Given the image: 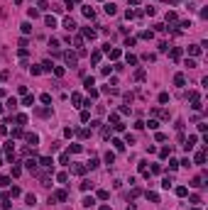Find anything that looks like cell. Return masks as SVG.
Here are the masks:
<instances>
[{"mask_svg": "<svg viewBox=\"0 0 208 210\" xmlns=\"http://www.w3.org/2000/svg\"><path fill=\"white\" fill-rule=\"evenodd\" d=\"M37 164H39L42 169H47V171H54V159H52V157H42Z\"/></svg>", "mask_w": 208, "mask_h": 210, "instance_id": "obj_1", "label": "cell"}, {"mask_svg": "<svg viewBox=\"0 0 208 210\" xmlns=\"http://www.w3.org/2000/svg\"><path fill=\"white\" fill-rule=\"evenodd\" d=\"M64 61H66L69 66H76V61H79V56H76L74 51H66V54H64Z\"/></svg>", "mask_w": 208, "mask_h": 210, "instance_id": "obj_2", "label": "cell"}, {"mask_svg": "<svg viewBox=\"0 0 208 210\" xmlns=\"http://www.w3.org/2000/svg\"><path fill=\"white\" fill-rule=\"evenodd\" d=\"M81 205H83V208H93V205H96V198H93V195H86V198L81 200Z\"/></svg>", "mask_w": 208, "mask_h": 210, "instance_id": "obj_3", "label": "cell"}, {"mask_svg": "<svg viewBox=\"0 0 208 210\" xmlns=\"http://www.w3.org/2000/svg\"><path fill=\"white\" fill-rule=\"evenodd\" d=\"M96 34H98L96 29H91V27H83V37H86V39H96Z\"/></svg>", "mask_w": 208, "mask_h": 210, "instance_id": "obj_4", "label": "cell"}, {"mask_svg": "<svg viewBox=\"0 0 208 210\" xmlns=\"http://www.w3.org/2000/svg\"><path fill=\"white\" fill-rule=\"evenodd\" d=\"M25 139L30 142L32 147H37V142H39V134H34V132H32V134H25Z\"/></svg>", "mask_w": 208, "mask_h": 210, "instance_id": "obj_5", "label": "cell"}, {"mask_svg": "<svg viewBox=\"0 0 208 210\" xmlns=\"http://www.w3.org/2000/svg\"><path fill=\"white\" fill-rule=\"evenodd\" d=\"M64 27H66L69 32H74V29H76V22H74L71 17H64Z\"/></svg>", "mask_w": 208, "mask_h": 210, "instance_id": "obj_6", "label": "cell"}, {"mask_svg": "<svg viewBox=\"0 0 208 210\" xmlns=\"http://www.w3.org/2000/svg\"><path fill=\"white\" fill-rule=\"evenodd\" d=\"M174 83H176L179 88H181V86H186V76H184V73H176V76H174Z\"/></svg>", "mask_w": 208, "mask_h": 210, "instance_id": "obj_7", "label": "cell"}, {"mask_svg": "<svg viewBox=\"0 0 208 210\" xmlns=\"http://www.w3.org/2000/svg\"><path fill=\"white\" fill-rule=\"evenodd\" d=\"M193 159H196V164H198V166H203V161H206V152H196V157H193Z\"/></svg>", "mask_w": 208, "mask_h": 210, "instance_id": "obj_8", "label": "cell"}, {"mask_svg": "<svg viewBox=\"0 0 208 210\" xmlns=\"http://www.w3.org/2000/svg\"><path fill=\"white\" fill-rule=\"evenodd\" d=\"M71 171H74L76 176H83V173H86V166H83V164H76V166L71 169Z\"/></svg>", "mask_w": 208, "mask_h": 210, "instance_id": "obj_9", "label": "cell"}, {"mask_svg": "<svg viewBox=\"0 0 208 210\" xmlns=\"http://www.w3.org/2000/svg\"><path fill=\"white\" fill-rule=\"evenodd\" d=\"M25 166L30 169V171H37V159H27V161H25Z\"/></svg>", "mask_w": 208, "mask_h": 210, "instance_id": "obj_10", "label": "cell"}, {"mask_svg": "<svg viewBox=\"0 0 208 210\" xmlns=\"http://www.w3.org/2000/svg\"><path fill=\"white\" fill-rule=\"evenodd\" d=\"M191 186L193 188H203V176H196V178L191 181Z\"/></svg>", "mask_w": 208, "mask_h": 210, "instance_id": "obj_11", "label": "cell"}, {"mask_svg": "<svg viewBox=\"0 0 208 210\" xmlns=\"http://www.w3.org/2000/svg\"><path fill=\"white\" fill-rule=\"evenodd\" d=\"M105 12H108L110 17H113L115 12H117V5H113V3H108V5H105Z\"/></svg>", "mask_w": 208, "mask_h": 210, "instance_id": "obj_12", "label": "cell"}, {"mask_svg": "<svg viewBox=\"0 0 208 210\" xmlns=\"http://www.w3.org/2000/svg\"><path fill=\"white\" fill-rule=\"evenodd\" d=\"M135 78H137V81H144V78H147V71H144V69H137V71H135Z\"/></svg>", "mask_w": 208, "mask_h": 210, "instance_id": "obj_13", "label": "cell"}, {"mask_svg": "<svg viewBox=\"0 0 208 210\" xmlns=\"http://www.w3.org/2000/svg\"><path fill=\"white\" fill-rule=\"evenodd\" d=\"M113 147L117 149V152H122V149H125V142H122V139H117V137H115V139H113Z\"/></svg>", "mask_w": 208, "mask_h": 210, "instance_id": "obj_14", "label": "cell"}, {"mask_svg": "<svg viewBox=\"0 0 208 210\" xmlns=\"http://www.w3.org/2000/svg\"><path fill=\"white\" fill-rule=\"evenodd\" d=\"M22 105L32 107V105H34V96H25V98H22Z\"/></svg>", "mask_w": 208, "mask_h": 210, "instance_id": "obj_15", "label": "cell"}, {"mask_svg": "<svg viewBox=\"0 0 208 210\" xmlns=\"http://www.w3.org/2000/svg\"><path fill=\"white\" fill-rule=\"evenodd\" d=\"M0 205H3L5 210H8V208L12 205V203H10V195H3V198H0Z\"/></svg>", "mask_w": 208, "mask_h": 210, "instance_id": "obj_16", "label": "cell"}, {"mask_svg": "<svg viewBox=\"0 0 208 210\" xmlns=\"http://www.w3.org/2000/svg\"><path fill=\"white\" fill-rule=\"evenodd\" d=\"M196 139H198V137H196V134H191V137H189V139H186V149H193V144H196Z\"/></svg>", "mask_w": 208, "mask_h": 210, "instance_id": "obj_17", "label": "cell"}, {"mask_svg": "<svg viewBox=\"0 0 208 210\" xmlns=\"http://www.w3.org/2000/svg\"><path fill=\"white\" fill-rule=\"evenodd\" d=\"M44 22H47V27H57V17L47 15V17H44Z\"/></svg>", "mask_w": 208, "mask_h": 210, "instance_id": "obj_18", "label": "cell"}, {"mask_svg": "<svg viewBox=\"0 0 208 210\" xmlns=\"http://www.w3.org/2000/svg\"><path fill=\"white\" fill-rule=\"evenodd\" d=\"M25 203H27V205H34V203H37V198H34V193H27V195H25Z\"/></svg>", "mask_w": 208, "mask_h": 210, "instance_id": "obj_19", "label": "cell"}, {"mask_svg": "<svg viewBox=\"0 0 208 210\" xmlns=\"http://www.w3.org/2000/svg\"><path fill=\"white\" fill-rule=\"evenodd\" d=\"M83 15H86L88 20H93V17H96V10H93V8H83Z\"/></svg>", "mask_w": 208, "mask_h": 210, "instance_id": "obj_20", "label": "cell"}, {"mask_svg": "<svg viewBox=\"0 0 208 210\" xmlns=\"http://www.w3.org/2000/svg\"><path fill=\"white\" fill-rule=\"evenodd\" d=\"M71 103H74V105H81V103H83V98L79 96V93H71Z\"/></svg>", "mask_w": 208, "mask_h": 210, "instance_id": "obj_21", "label": "cell"}, {"mask_svg": "<svg viewBox=\"0 0 208 210\" xmlns=\"http://www.w3.org/2000/svg\"><path fill=\"white\" fill-rule=\"evenodd\" d=\"M100 59H103V54H100V51H93V54H91V61H93V64H98Z\"/></svg>", "mask_w": 208, "mask_h": 210, "instance_id": "obj_22", "label": "cell"}, {"mask_svg": "<svg viewBox=\"0 0 208 210\" xmlns=\"http://www.w3.org/2000/svg\"><path fill=\"white\" fill-rule=\"evenodd\" d=\"M17 107V98H8V110H15Z\"/></svg>", "mask_w": 208, "mask_h": 210, "instance_id": "obj_23", "label": "cell"}, {"mask_svg": "<svg viewBox=\"0 0 208 210\" xmlns=\"http://www.w3.org/2000/svg\"><path fill=\"white\" fill-rule=\"evenodd\" d=\"M57 181H59V183H66V181H69V176L61 171V173H57Z\"/></svg>", "mask_w": 208, "mask_h": 210, "instance_id": "obj_24", "label": "cell"}, {"mask_svg": "<svg viewBox=\"0 0 208 210\" xmlns=\"http://www.w3.org/2000/svg\"><path fill=\"white\" fill-rule=\"evenodd\" d=\"M20 27H22V32H25V34H30V32H32V25H30V22H22Z\"/></svg>", "mask_w": 208, "mask_h": 210, "instance_id": "obj_25", "label": "cell"}, {"mask_svg": "<svg viewBox=\"0 0 208 210\" xmlns=\"http://www.w3.org/2000/svg\"><path fill=\"white\" fill-rule=\"evenodd\" d=\"M189 54H191V56H198V54H201V46H189Z\"/></svg>", "mask_w": 208, "mask_h": 210, "instance_id": "obj_26", "label": "cell"}, {"mask_svg": "<svg viewBox=\"0 0 208 210\" xmlns=\"http://www.w3.org/2000/svg\"><path fill=\"white\" fill-rule=\"evenodd\" d=\"M108 54H110V59H120V49H108Z\"/></svg>", "mask_w": 208, "mask_h": 210, "instance_id": "obj_27", "label": "cell"}, {"mask_svg": "<svg viewBox=\"0 0 208 210\" xmlns=\"http://www.w3.org/2000/svg\"><path fill=\"white\" fill-rule=\"evenodd\" d=\"M113 161H115V154H113V152H108V154H105V164L110 166V164H113Z\"/></svg>", "mask_w": 208, "mask_h": 210, "instance_id": "obj_28", "label": "cell"}, {"mask_svg": "<svg viewBox=\"0 0 208 210\" xmlns=\"http://www.w3.org/2000/svg\"><path fill=\"white\" fill-rule=\"evenodd\" d=\"M179 169V161L176 159H169V171H176Z\"/></svg>", "mask_w": 208, "mask_h": 210, "instance_id": "obj_29", "label": "cell"}, {"mask_svg": "<svg viewBox=\"0 0 208 210\" xmlns=\"http://www.w3.org/2000/svg\"><path fill=\"white\" fill-rule=\"evenodd\" d=\"M91 188H93L91 181H83V183H81V191H91Z\"/></svg>", "mask_w": 208, "mask_h": 210, "instance_id": "obj_30", "label": "cell"}, {"mask_svg": "<svg viewBox=\"0 0 208 210\" xmlns=\"http://www.w3.org/2000/svg\"><path fill=\"white\" fill-rule=\"evenodd\" d=\"M169 154H171V149H169V147H164L162 152H159V157H162V159H166V157H169Z\"/></svg>", "mask_w": 208, "mask_h": 210, "instance_id": "obj_31", "label": "cell"}, {"mask_svg": "<svg viewBox=\"0 0 208 210\" xmlns=\"http://www.w3.org/2000/svg\"><path fill=\"white\" fill-rule=\"evenodd\" d=\"M171 59H174V61H176V59H181V49H171Z\"/></svg>", "mask_w": 208, "mask_h": 210, "instance_id": "obj_32", "label": "cell"}, {"mask_svg": "<svg viewBox=\"0 0 208 210\" xmlns=\"http://www.w3.org/2000/svg\"><path fill=\"white\" fill-rule=\"evenodd\" d=\"M186 193H189V191H186V188H184V186H179V188H176V195H179V198H184V195H186Z\"/></svg>", "mask_w": 208, "mask_h": 210, "instance_id": "obj_33", "label": "cell"}, {"mask_svg": "<svg viewBox=\"0 0 208 210\" xmlns=\"http://www.w3.org/2000/svg\"><path fill=\"white\" fill-rule=\"evenodd\" d=\"M140 37H142V39H152V37H154V32H149V29H144V32H142Z\"/></svg>", "mask_w": 208, "mask_h": 210, "instance_id": "obj_34", "label": "cell"}, {"mask_svg": "<svg viewBox=\"0 0 208 210\" xmlns=\"http://www.w3.org/2000/svg\"><path fill=\"white\" fill-rule=\"evenodd\" d=\"M49 46H52V51H59V42L57 39H49Z\"/></svg>", "mask_w": 208, "mask_h": 210, "instance_id": "obj_35", "label": "cell"}, {"mask_svg": "<svg viewBox=\"0 0 208 210\" xmlns=\"http://www.w3.org/2000/svg\"><path fill=\"white\" fill-rule=\"evenodd\" d=\"M162 188H171V176H166V178L162 181Z\"/></svg>", "mask_w": 208, "mask_h": 210, "instance_id": "obj_36", "label": "cell"}, {"mask_svg": "<svg viewBox=\"0 0 208 210\" xmlns=\"http://www.w3.org/2000/svg\"><path fill=\"white\" fill-rule=\"evenodd\" d=\"M98 198H100V200H108L110 193H108V191H98Z\"/></svg>", "mask_w": 208, "mask_h": 210, "instance_id": "obj_37", "label": "cell"}, {"mask_svg": "<svg viewBox=\"0 0 208 210\" xmlns=\"http://www.w3.org/2000/svg\"><path fill=\"white\" fill-rule=\"evenodd\" d=\"M147 198H149L152 203H159V195H157V193H149V191H147Z\"/></svg>", "mask_w": 208, "mask_h": 210, "instance_id": "obj_38", "label": "cell"}, {"mask_svg": "<svg viewBox=\"0 0 208 210\" xmlns=\"http://www.w3.org/2000/svg\"><path fill=\"white\" fill-rule=\"evenodd\" d=\"M159 103H169V93H159Z\"/></svg>", "mask_w": 208, "mask_h": 210, "instance_id": "obj_39", "label": "cell"}, {"mask_svg": "<svg viewBox=\"0 0 208 210\" xmlns=\"http://www.w3.org/2000/svg\"><path fill=\"white\" fill-rule=\"evenodd\" d=\"M127 64H130V66H135V64H137V56H132V54H127Z\"/></svg>", "mask_w": 208, "mask_h": 210, "instance_id": "obj_40", "label": "cell"}, {"mask_svg": "<svg viewBox=\"0 0 208 210\" xmlns=\"http://www.w3.org/2000/svg\"><path fill=\"white\" fill-rule=\"evenodd\" d=\"M144 125H149V130H157V127H159L157 120H149V122H144Z\"/></svg>", "mask_w": 208, "mask_h": 210, "instance_id": "obj_41", "label": "cell"}, {"mask_svg": "<svg viewBox=\"0 0 208 210\" xmlns=\"http://www.w3.org/2000/svg\"><path fill=\"white\" fill-rule=\"evenodd\" d=\"M17 195H20V188H17V186H12V191H10V198H17Z\"/></svg>", "mask_w": 208, "mask_h": 210, "instance_id": "obj_42", "label": "cell"}, {"mask_svg": "<svg viewBox=\"0 0 208 210\" xmlns=\"http://www.w3.org/2000/svg\"><path fill=\"white\" fill-rule=\"evenodd\" d=\"M27 15H30V17H39V10H34V8H30V10H27Z\"/></svg>", "mask_w": 208, "mask_h": 210, "instance_id": "obj_43", "label": "cell"}, {"mask_svg": "<svg viewBox=\"0 0 208 210\" xmlns=\"http://www.w3.org/2000/svg\"><path fill=\"white\" fill-rule=\"evenodd\" d=\"M176 20V12H166V22H174Z\"/></svg>", "mask_w": 208, "mask_h": 210, "instance_id": "obj_44", "label": "cell"}, {"mask_svg": "<svg viewBox=\"0 0 208 210\" xmlns=\"http://www.w3.org/2000/svg\"><path fill=\"white\" fill-rule=\"evenodd\" d=\"M0 186H10V178H8V176H0Z\"/></svg>", "mask_w": 208, "mask_h": 210, "instance_id": "obj_45", "label": "cell"}, {"mask_svg": "<svg viewBox=\"0 0 208 210\" xmlns=\"http://www.w3.org/2000/svg\"><path fill=\"white\" fill-rule=\"evenodd\" d=\"M86 91H88V96H91V98H98V91H96V88H86Z\"/></svg>", "mask_w": 208, "mask_h": 210, "instance_id": "obj_46", "label": "cell"}, {"mask_svg": "<svg viewBox=\"0 0 208 210\" xmlns=\"http://www.w3.org/2000/svg\"><path fill=\"white\" fill-rule=\"evenodd\" d=\"M88 120H91V115H88L86 110H83V112H81V122H88Z\"/></svg>", "mask_w": 208, "mask_h": 210, "instance_id": "obj_47", "label": "cell"}, {"mask_svg": "<svg viewBox=\"0 0 208 210\" xmlns=\"http://www.w3.org/2000/svg\"><path fill=\"white\" fill-rule=\"evenodd\" d=\"M42 69H44V71H52L54 66H52V61H44V64H42Z\"/></svg>", "mask_w": 208, "mask_h": 210, "instance_id": "obj_48", "label": "cell"}, {"mask_svg": "<svg viewBox=\"0 0 208 210\" xmlns=\"http://www.w3.org/2000/svg\"><path fill=\"white\" fill-rule=\"evenodd\" d=\"M64 3H66V8H74V5H76V0H64Z\"/></svg>", "mask_w": 208, "mask_h": 210, "instance_id": "obj_49", "label": "cell"}, {"mask_svg": "<svg viewBox=\"0 0 208 210\" xmlns=\"http://www.w3.org/2000/svg\"><path fill=\"white\" fill-rule=\"evenodd\" d=\"M137 3H140V0H130V5H137Z\"/></svg>", "mask_w": 208, "mask_h": 210, "instance_id": "obj_50", "label": "cell"}, {"mask_svg": "<svg viewBox=\"0 0 208 210\" xmlns=\"http://www.w3.org/2000/svg\"><path fill=\"white\" fill-rule=\"evenodd\" d=\"M100 210H110V208H108V205H103V208H100Z\"/></svg>", "mask_w": 208, "mask_h": 210, "instance_id": "obj_51", "label": "cell"}, {"mask_svg": "<svg viewBox=\"0 0 208 210\" xmlns=\"http://www.w3.org/2000/svg\"><path fill=\"white\" fill-rule=\"evenodd\" d=\"M0 115H3V105H0Z\"/></svg>", "mask_w": 208, "mask_h": 210, "instance_id": "obj_52", "label": "cell"}, {"mask_svg": "<svg viewBox=\"0 0 208 210\" xmlns=\"http://www.w3.org/2000/svg\"><path fill=\"white\" fill-rule=\"evenodd\" d=\"M191 210H201V208H191Z\"/></svg>", "mask_w": 208, "mask_h": 210, "instance_id": "obj_53", "label": "cell"}, {"mask_svg": "<svg viewBox=\"0 0 208 210\" xmlns=\"http://www.w3.org/2000/svg\"><path fill=\"white\" fill-rule=\"evenodd\" d=\"M171 3H176V0H171Z\"/></svg>", "mask_w": 208, "mask_h": 210, "instance_id": "obj_54", "label": "cell"}, {"mask_svg": "<svg viewBox=\"0 0 208 210\" xmlns=\"http://www.w3.org/2000/svg\"><path fill=\"white\" fill-rule=\"evenodd\" d=\"M0 164H3V161H0Z\"/></svg>", "mask_w": 208, "mask_h": 210, "instance_id": "obj_55", "label": "cell"}]
</instances>
